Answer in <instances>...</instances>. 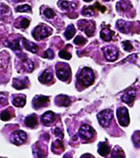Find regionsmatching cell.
Here are the masks:
<instances>
[{"instance_id": "20", "label": "cell", "mask_w": 140, "mask_h": 158, "mask_svg": "<svg viewBox=\"0 0 140 158\" xmlns=\"http://www.w3.org/2000/svg\"><path fill=\"white\" fill-rule=\"evenodd\" d=\"M114 35V32L112 30H111L110 29H103L100 31V36L101 38L106 41V42H109L112 40V36Z\"/></svg>"}, {"instance_id": "25", "label": "cell", "mask_w": 140, "mask_h": 158, "mask_svg": "<svg viewBox=\"0 0 140 158\" xmlns=\"http://www.w3.org/2000/svg\"><path fill=\"white\" fill-rule=\"evenodd\" d=\"M112 157H125V155H124V151L121 149L120 147L119 146H116L114 147L113 150H112V154L111 156Z\"/></svg>"}, {"instance_id": "39", "label": "cell", "mask_w": 140, "mask_h": 158, "mask_svg": "<svg viewBox=\"0 0 140 158\" xmlns=\"http://www.w3.org/2000/svg\"><path fill=\"white\" fill-rule=\"evenodd\" d=\"M81 157H93V156H92V155H83V156H81Z\"/></svg>"}, {"instance_id": "18", "label": "cell", "mask_w": 140, "mask_h": 158, "mask_svg": "<svg viewBox=\"0 0 140 158\" xmlns=\"http://www.w3.org/2000/svg\"><path fill=\"white\" fill-rule=\"evenodd\" d=\"M70 99L66 96V95H59L56 97L55 99V103L56 105L61 106H68L70 105Z\"/></svg>"}, {"instance_id": "36", "label": "cell", "mask_w": 140, "mask_h": 158, "mask_svg": "<svg viewBox=\"0 0 140 158\" xmlns=\"http://www.w3.org/2000/svg\"><path fill=\"white\" fill-rule=\"evenodd\" d=\"M43 58H48V59H52L54 57V52L52 51L51 50H46L43 55H42Z\"/></svg>"}, {"instance_id": "27", "label": "cell", "mask_w": 140, "mask_h": 158, "mask_svg": "<svg viewBox=\"0 0 140 158\" xmlns=\"http://www.w3.org/2000/svg\"><path fill=\"white\" fill-rule=\"evenodd\" d=\"M8 46L13 50H21L20 44H19V40L18 39L14 40L13 42H9V43H8Z\"/></svg>"}, {"instance_id": "28", "label": "cell", "mask_w": 140, "mask_h": 158, "mask_svg": "<svg viewBox=\"0 0 140 158\" xmlns=\"http://www.w3.org/2000/svg\"><path fill=\"white\" fill-rule=\"evenodd\" d=\"M95 10L93 9V6H91L88 8H84V10L82 11V14L85 15V16H88V17H92L95 14Z\"/></svg>"}, {"instance_id": "3", "label": "cell", "mask_w": 140, "mask_h": 158, "mask_svg": "<svg viewBox=\"0 0 140 158\" xmlns=\"http://www.w3.org/2000/svg\"><path fill=\"white\" fill-rule=\"evenodd\" d=\"M117 118L121 126L126 127L130 124L129 111L126 107H120L117 110Z\"/></svg>"}, {"instance_id": "5", "label": "cell", "mask_w": 140, "mask_h": 158, "mask_svg": "<svg viewBox=\"0 0 140 158\" xmlns=\"http://www.w3.org/2000/svg\"><path fill=\"white\" fill-rule=\"evenodd\" d=\"M78 26L80 30H84L86 34L88 36H92L94 30H95V24L92 21H88V20H80L78 23Z\"/></svg>"}, {"instance_id": "4", "label": "cell", "mask_w": 140, "mask_h": 158, "mask_svg": "<svg viewBox=\"0 0 140 158\" xmlns=\"http://www.w3.org/2000/svg\"><path fill=\"white\" fill-rule=\"evenodd\" d=\"M50 34H51V30L50 28H48L44 25H38L37 27L35 28V30L33 31V36L37 41H40V40L48 37Z\"/></svg>"}, {"instance_id": "15", "label": "cell", "mask_w": 140, "mask_h": 158, "mask_svg": "<svg viewBox=\"0 0 140 158\" xmlns=\"http://www.w3.org/2000/svg\"><path fill=\"white\" fill-rule=\"evenodd\" d=\"M117 27L118 29L123 32V33H128L131 30V23H128V22H124L122 20H119L117 23Z\"/></svg>"}, {"instance_id": "40", "label": "cell", "mask_w": 140, "mask_h": 158, "mask_svg": "<svg viewBox=\"0 0 140 158\" xmlns=\"http://www.w3.org/2000/svg\"><path fill=\"white\" fill-rule=\"evenodd\" d=\"M8 1H10L11 3H18V2H21L22 0H8Z\"/></svg>"}, {"instance_id": "1", "label": "cell", "mask_w": 140, "mask_h": 158, "mask_svg": "<svg viewBox=\"0 0 140 158\" xmlns=\"http://www.w3.org/2000/svg\"><path fill=\"white\" fill-rule=\"evenodd\" d=\"M94 81L93 72L89 68H84L80 70L77 74V82L80 86L88 87Z\"/></svg>"}, {"instance_id": "11", "label": "cell", "mask_w": 140, "mask_h": 158, "mask_svg": "<svg viewBox=\"0 0 140 158\" xmlns=\"http://www.w3.org/2000/svg\"><path fill=\"white\" fill-rule=\"evenodd\" d=\"M55 116L54 112H52V111H50L45 112L42 116V124L44 125L49 126V125H50L55 121Z\"/></svg>"}, {"instance_id": "41", "label": "cell", "mask_w": 140, "mask_h": 158, "mask_svg": "<svg viewBox=\"0 0 140 158\" xmlns=\"http://www.w3.org/2000/svg\"><path fill=\"white\" fill-rule=\"evenodd\" d=\"M85 2H91V1H93V0H84Z\"/></svg>"}, {"instance_id": "6", "label": "cell", "mask_w": 140, "mask_h": 158, "mask_svg": "<svg viewBox=\"0 0 140 158\" xmlns=\"http://www.w3.org/2000/svg\"><path fill=\"white\" fill-rule=\"evenodd\" d=\"M70 70L69 67H67L66 65H64V63H61L56 68V75L58 77V79L62 80V81H67L69 79L70 77Z\"/></svg>"}, {"instance_id": "38", "label": "cell", "mask_w": 140, "mask_h": 158, "mask_svg": "<svg viewBox=\"0 0 140 158\" xmlns=\"http://www.w3.org/2000/svg\"><path fill=\"white\" fill-rule=\"evenodd\" d=\"M55 136H57L58 138H63V133H62V130L60 128H55Z\"/></svg>"}, {"instance_id": "26", "label": "cell", "mask_w": 140, "mask_h": 158, "mask_svg": "<svg viewBox=\"0 0 140 158\" xmlns=\"http://www.w3.org/2000/svg\"><path fill=\"white\" fill-rule=\"evenodd\" d=\"M23 66H24V68L26 71L28 72H31L32 70L34 69V63L33 61L30 59H24L23 60Z\"/></svg>"}, {"instance_id": "13", "label": "cell", "mask_w": 140, "mask_h": 158, "mask_svg": "<svg viewBox=\"0 0 140 158\" xmlns=\"http://www.w3.org/2000/svg\"><path fill=\"white\" fill-rule=\"evenodd\" d=\"M135 98H136V92L135 91H131V92H125L122 96V101H124L125 103H126L128 105H132Z\"/></svg>"}, {"instance_id": "32", "label": "cell", "mask_w": 140, "mask_h": 158, "mask_svg": "<svg viewBox=\"0 0 140 158\" xmlns=\"http://www.w3.org/2000/svg\"><path fill=\"white\" fill-rule=\"evenodd\" d=\"M59 56H60L61 58H62V59H65V60H70L71 59V55H70L69 53H68L66 50H61L60 52H59Z\"/></svg>"}, {"instance_id": "14", "label": "cell", "mask_w": 140, "mask_h": 158, "mask_svg": "<svg viewBox=\"0 0 140 158\" xmlns=\"http://www.w3.org/2000/svg\"><path fill=\"white\" fill-rule=\"evenodd\" d=\"M98 153L102 157H106L110 153V147L106 142L100 143L99 149H98Z\"/></svg>"}, {"instance_id": "31", "label": "cell", "mask_w": 140, "mask_h": 158, "mask_svg": "<svg viewBox=\"0 0 140 158\" xmlns=\"http://www.w3.org/2000/svg\"><path fill=\"white\" fill-rule=\"evenodd\" d=\"M17 11H18V12H30L31 11V7L28 4L19 5L17 8Z\"/></svg>"}, {"instance_id": "7", "label": "cell", "mask_w": 140, "mask_h": 158, "mask_svg": "<svg viewBox=\"0 0 140 158\" xmlns=\"http://www.w3.org/2000/svg\"><path fill=\"white\" fill-rule=\"evenodd\" d=\"M94 133H95L94 130L88 125H82L80 128V130H79L80 137L82 139H85V140H88V139L92 138L94 136Z\"/></svg>"}, {"instance_id": "33", "label": "cell", "mask_w": 140, "mask_h": 158, "mask_svg": "<svg viewBox=\"0 0 140 158\" xmlns=\"http://www.w3.org/2000/svg\"><path fill=\"white\" fill-rule=\"evenodd\" d=\"M122 46H123L124 50H125V51H131V50L133 49L131 43L129 41H125V42H122Z\"/></svg>"}, {"instance_id": "34", "label": "cell", "mask_w": 140, "mask_h": 158, "mask_svg": "<svg viewBox=\"0 0 140 158\" xmlns=\"http://www.w3.org/2000/svg\"><path fill=\"white\" fill-rule=\"evenodd\" d=\"M44 16L48 18H53L55 17V12H54V10H51L50 8H47L44 10Z\"/></svg>"}, {"instance_id": "19", "label": "cell", "mask_w": 140, "mask_h": 158, "mask_svg": "<svg viewBox=\"0 0 140 158\" xmlns=\"http://www.w3.org/2000/svg\"><path fill=\"white\" fill-rule=\"evenodd\" d=\"M25 125L26 126L33 128L37 125V117L36 114H30L25 119Z\"/></svg>"}, {"instance_id": "2", "label": "cell", "mask_w": 140, "mask_h": 158, "mask_svg": "<svg viewBox=\"0 0 140 158\" xmlns=\"http://www.w3.org/2000/svg\"><path fill=\"white\" fill-rule=\"evenodd\" d=\"M112 117H113V113H112V111L110 109L103 110L97 115L98 121H99L100 125L105 128L109 126L111 121L112 119Z\"/></svg>"}, {"instance_id": "12", "label": "cell", "mask_w": 140, "mask_h": 158, "mask_svg": "<svg viewBox=\"0 0 140 158\" xmlns=\"http://www.w3.org/2000/svg\"><path fill=\"white\" fill-rule=\"evenodd\" d=\"M29 83V80L27 78H16L13 79V87L18 90L25 88L27 87V84Z\"/></svg>"}, {"instance_id": "8", "label": "cell", "mask_w": 140, "mask_h": 158, "mask_svg": "<svg viewBox=\"0 0 140 158\" xmlns=\"http://www.w3.org/2000/svg\"><path fill=\"white\" fill-rule=\"evenodd\" d=\"M27 139V135L23 130H17L14 133H12L11 136V141L16 145H21L23 144Z\"/></svg>"}, {"instance_id": "21", "label": "cell", "mask_w": 140, "mask_h": 158, "mask_svg": "<svg viewBox=\"0 0 140 158\" xmlns=\"http://www.w3.org/2000/svg\"><path fill=\"white\" fill-rule=\"evenodd\" d=\"M12 103L17 107H23L25 105V103H26V98L24 96H23V95L17 96V97H15L13 99Z\"/></svg>"}, {"instance_id": "29", "label": "cell", "mask_w": 140, "mask_h": 158, "mask_svg": "<svg viewBox=\"0 0 140 158\" xmlns=\"http://www.w3.org/2000/svg\"><path fill=\"white\" fill-rule=\"evenodd\" d=\"M117 7L119 8V10L121 9L123 11H126V10H128L130 9V4L123 1V2H120V3L118 4Z\"/></svg>"}, {"instance_id": "23", "label": "cell", "mask_w": 140, "mask_h": 158, "mask_svg": "<svg viewBox=\"0 0 140 158\" xmlns=\"http://www.w3.org/2000/svg\"><path fill=\"white\" fill-rule=\"evenodd\" d=\"M63 149H64V147H63V144L61 142V140H56L55 142L53 143V144H52V150L55 153L59 154L60 152L63 151Z\"/></svg>"}, {"instance_id": "22", "label": "cell", "mask_w": 140, "mask_h": 158, "mask_svg": "<svg viewBox=\"0 0 140 158\" xmlns=\"http://www.w3.org/2000/svg\"><path fill=\"white\" fill-rule=\"evenodd\" d=\"M74 34H75V28H74V26L73 24H70V25L68 26L67 30L64 33V36L67 40H70L73 38Z\"/></svg>"}, {"instance_id": "24", "label": "cell", "mask_w": 140, "mask_h": 158, "mask_svg": "<svg viewBox=\"0 0 140 158\" xmlns=\"http://www.w3.org/2000/svg\"><path fill=\"white\" fill-rule=\"evenodd\" d=\"M58 6L61 8L62 10H69L70 8H74L75 4H74L71 2L68 1H64V0H61L58 2Z\"/></svg>"}, {"instance_id": "37", "label": "cell", "mask_w": 140, "mask_h": 158, "mask_svg": "<svg viewBox=\"0 0 140 158\" xmlns=\"http://www.w3.org/2000/svg\"><path fill=\"white\" fill-rule=\"evenodd\" d=\"M29 25H30V20L26 19V18H23L20 22L19 27L23 28V29H26Z\"/></svg>"}, {"instance_id": "10", "label": "cell", "mask_w": 140, "mask_h": 158, "mask_svg": "<svg viewBox=\"0 0 140 158\" xmlns=\"http://www.w3.org/2000/svg\"><path fill=\"white\" fill-rule=\"evenodd\" d=\"M49 101H50V99L48 97L43 96V95H38V96H36L35 99H33L32 104H33L34 108L39 109L45 106L49 103Z\"/></svg>"}, {"instance_id": "16", "label": "cell", "mask_w": 140, "mask_h": 158, "mask_svg": "<svg viewBox=\"0 0 140 158\" xmlns=\"http://www.w3.org/2000/svg\"><path fill=\"white\" fill-rule=\"evenodd\" d=\"M39 80H40V82L43 83V84H48L53 80V74L50 71L46 70L41 74Z\"/></svg>"}, {"instance_id": "30", "label": "cell", "mask_w": 140, "mask_h": 158, "mask_svg": "<svg viewBox=\"0 0 140 158\" xmlns=\"http://www.w3.org/2000/svg\"><path fill=\"white\" fill-rule=\"evenodd\" d=\"M10 118H11V114H10V111L9 110H6V111H4L1 115H0V119L4 121H8L10 120Z\"/></svg>"}, {"instance_id": "9", "label": "cell", "mask_w": 140, "mask_h": 158, "mask_svg": "<svg viewBox=\"0 0 140 158\" xmlns=\"http://www.w3.org/2000/svg\"><path fill=\"white\" fill-rule=\"evenodd\" d=\"M103 52H104V55H105L106 60H109V61H114L118 58L119 52H118V50L115 49L114 47L107 46V47L103 49Z\"/></svg>"}, {"instance_id": "35", "label": "cell", "mask_w": 140, "mask_h": 158, "mask_svg": "<svg viewBox=\"0 0 140 158\" xmlns=\"http://www.w3.org/2000/svg\"><path fill=\"white\" fill-rule=\"evenodd\" d=\"M86 42H87V40L85 39L84 37L80 36H76V37H75V39H74V43H75L76 45H81V44H85V43H86Z\"/></svg>"}, {"instance_id": "17", "label": "cell", "mask_w": 140, "mask_h": 158, "mask_svg": "<svg viewBox=\"0 0 140 158\" xmlns=\"http://www.w3.org/2000/svg\"><path fill=\"white\" fill-rule=\"evenodd\" d=\"M23 44L24 46V48L27 50H29L30 52L33 53H36L38 51V46L33 42H30L29 40H26L25 38H23Z\"/></svg>"}]
</instances>
